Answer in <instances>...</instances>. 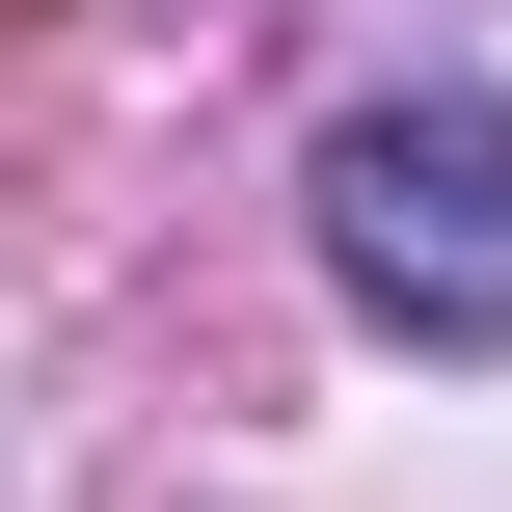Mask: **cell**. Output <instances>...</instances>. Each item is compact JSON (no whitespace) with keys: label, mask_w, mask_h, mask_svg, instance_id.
<instances>
[{"label":"cell","mask_w":512,"mask_h":512,"mask_svg":"<svg viewBox=\"0 0 512 512\" xmlns=\"http://www.w3.org/2000/svg\"><path fill=\"white\" fill-rule=\"evenodd\" d=\"M297 216L378 351H512V81H351Z\"/></svg>","instance_id":"cell-1"}]
</instances>
